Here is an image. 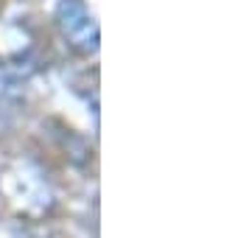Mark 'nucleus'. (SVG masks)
I'll list each match as a JSON object with an SVG mask.
<instances>
[{"instance_id": "nucleus-1", "label": "nucleus", "mask_w": 252, "mask_h": 238, "mask_svg": "<svg viewBox=\"0 0 252 238\" xmlns=\"http://www.w3.org/2000/svg\"><path fill=\"white\" fill-rule=\"evenodd\" d=\"M56 28L62 39L67 42L70 51H76L79 56H93L98 54V23L93 17V11L87 9L84 0H62L56 6Z\"/></svg>"}]
</instances>
